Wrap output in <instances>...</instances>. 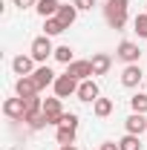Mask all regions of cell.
I'll use <instances>...</instances> for the list:
<instances>
[{
  "label": "cell",
  "instance_id": "cell-1",
  "mask_svg": "<svg viewBox=\"0 0 147 150\" xmlns=\"http://www.w3.org/2000/svg\"><path fill=\"white\" fill-rule=\"evenodd\" d=\"M127 9H130V0H107L104 3V18L110 23V29L127 26Z\"/></svg>",
  "mask_w": 147,
  "mask_h": 150
},
{
  "label": "cell",
  "instance_id": "cell-2",
  "mask_svg": "<svg viewBox=\"0 0 147 150\" xmlns=\"http://www.w3.org/2000/svg\"><path fill=\"white\" fill-rule=\"evenodd\" d=\"M78 78H72L69 72H64V75H58L55 78V84H52V90H55L58 98H69V95H78Z\"/></svg>",
  "mask_w": 147,
  "mask_h": 150
},
{
  "label": "cell",
  "instance_id": "cell-3",
  "mask_svg": "<svg viewBox=\"0 0 147 150\" xmlns=\"http://www.w3.org/2000/svg\"><path fill=\"white\" fill-rule=\"evenodd\" d=\"M32 58H35L37 64H46V58L49 55H55V46H52V38L49 35H40V38H35L32 40Z\"/></svg>",
  "mask_w": 147,
  "mask_h": 150
},
{
  "label": "cell",
  "instance_id": "cell-4",
  "mask_svg": "<svg viewBox=\"0 0 147 150\" xmlns=\"http://www.w3.org/2000/svg\"><path fill=\"white\" fill-rule=\"evenodd\" d=\"M115 58H118V61H124V64H139L141 49H139V43H133V40H121V43H118V49H115Z\"/></svg>",
  "mask_w": 147,
  "mask_h": 150
},
{
  "label": "cell",
  "instance_id": "cell-5",
  "mask_svg": "<svg viewBox=\"0 0 147 150\" xmlns=\"http://www.w3.org/2000/svg\"><path fill=\"white\" fill-rule=\"evenodd\" d=\"M43 115H46V121L58 127L61 124V118H64V107H61V98H43Z\"/></svg>",
  "mask_w": 147,
  "mask_h": 150
},
{
  "label": "cell",
  "instance_id": "cell-6",
  "mask_svg": "<svg viewBox=\"0 0 147 150\" xmlns=\"http://www.w3.org/2000/svg\"><path fill=\"white\" fill-rule=\"evenodd\" d=\"M3 112L9 118H15V121H26V98H6Z\"/></svg>",
  "mask_w": 147,
  "mask_h": 150
},
{
  "label": "cell",
  "instance_id": "cell-7",
  "mask_svg": "<svg viewBox=\"0 0 147 150\" xmlns=\"http://www.w3.org/2000/svg\"><path fill=\"white\" fill-rule=\"evenodd\" d=\"M15 93H18V98H32V95H37L40 90H37V84H35L32 75H20L18 81H15Z\"/></svg>",
  "mask_w": 147,
  "mask_h": 150
},
{
  "label": "cell",
  "instance_id": "cell-8",
  "mask_svg": "<svg viewBox=\"0 0 147 150\" xmlns=\"http://www.w3.org/2000/svg\"><path fill=\"white\" fill-rule=\"evenodd\" d=\"M66 72L72 75V78H78V81H87V78H92V61H78L75 58L72 64H66Z\"/></svg>",
  "mask_w": 147,
  "mask_h": 150
},
{
  "label": "cell",
  "instance_id": "cell-9",
  "mask_svg": "<svg viewBox=\"0 0 147 150\" xmlns=\"http://www.w3.org/2000/svg\"><path fill=\"white\" fill-rule=\"evenodd\" d=\"M78 98H81V101H90V104H95V101L101 98V90H98V84H95L92 78L81 81V84H78Z\"/></svg>",
  "mask_w": 147,
  "mask_h": 150
},
{
  "label": "cell",
  "instance_id": "cell-10",
  "mask_svg": "<svg viewBox=\"0 0 147 150\" xmlns=\"http://www.w3.org/2000/svg\"><path fill=\"white\" fill-rule=\"evenodd\" d=\"M32 78H35L37 90H46V87H52V84H55V78H58V75L52 72V69H49L46 64H40V67H37L35 72H32Z\"/></svg>",
  "mask_w": 147,
  "mask_h": 150
},
{
  "label": "cell",
  "instance_id": "cell-11",
  "mask_svg": "<svg viewBox=\"0 0 147 150\" xmlns=\"http://www.w3.org/2000/svg\"><path fill=\"white\" fill-rule=\"evenodd\" d=\"M121 84L130 87V90L139 87V84H141V67H139V64H127L124 72H121Z\"/></svg>",
  "mask_w": 147,
  "mask_h": 150
},
{
  "label": "cell",
  "instance_id": "cell-12",
  "mask_svg": "<svg viewBox=\"0 0 147 150\" xmlns=\"http://www.w3.org/2000/svg\"><path fill=\"white\" fill-rule=\"evenodd\" d=\"M12 69H15V75H32V72H35V58H32V55L12 58Z\"/></svg>",
  "mask_w": 147,
  "mask_h": 150
},
{
  "label": "cell",
  "instance_id": "cell-13",
  "mask_svg": "<svg viewBox=\"0 0 147 150\" xmlns=\"http://www.w3.org/2000/svg\"><path fill=\"white\" fill-rule=\"evenodd\" d=\"M124 127H127V133H133V136L147 133V118H144V112H133L127 121H124Z\"/></svg>",
  "mask_w": 147,
  "mask_h": 150
},
{
  "label": "cell",
  "instance_id": "cell-14",
  "mask_svg": "<svg viewBox=\"0 0 147 150\" xmlns=\"http://www.w3.org/2000/svg\"><path fill=\"white\" fill-rule=\"evenodd\" d=\"M90 61H92V72H95V75H107L110 67H112V58L107 55V52H95Z\"/></svg>",
  "mask_w": 147,
  "mask_h": 150
},
{
  "label": "cell",
  "instance_id": "cell-15",
  "mask_svg": "<svg viewBox=\"0 0 147 150\" xmlns=\"http://www.w3.org/2000/svg\"><path fill=\"white\" fill-rule=\"evenodd\" d=\"M37 15L46 20V18H55L58 15V9H61V0H37Z\"/></svg>",
  "mask_w": 147,
  "mask_h": 150
},
{
  "label": "cell",
  "instance_id": "cell-16",
  "mask_svg": "<svg viewBox=\"0 0 147 150\" xmlns=\"http://www.w3.org/2000/svg\"><path fill=\"white\" fill-rule=\"evenodd\" d=\"M55 18L61 20L66 29H69L75 20H78V9H75V6H64V3H61V9H58V15H55Z\"/></svg>",
  "mask_w": 147,
  "mask_h": 150
},
{
  "label": "cell",
  "instance_id": "cell-17",
  "mask_svg": "<svg viewBox=\"0 0 147 150\" xmlns=\"http://www.w3.org/2000/svg\"><path fill=\"white\" fill-rule=\"evenodd\" d=\"M92 112H95L98 118H107V115L112 112V101L110 98H98V101L92 104Z\"/></svg>",
  "mask_w": 147,
  "mask_h": 150
},
{
  "label": "cell",
  "instance_id": "cell-18",
  "mask_svg": "<svg viewBox=\"0 0 147 150\" xmlns=\"http://www.w3.org/2000/svg\"><path fill=\"white\" fill-rule=\"evenodd\" d=\"M43 29H46L43 35L55 38V35H61V32H64L66 26H64V23H61V20H58V18H46V20H43Z\"/></svg>",
  "mask_w": 147,
  "mask_h": 150
},
{
  "label": "cell",
  "instance_id": "cell-19",
  "mask_svg": "<svg viewBox=\"0 0 147 150\" xmlns=\"http://www.w3.org/2000/svg\"><path fill=\"white\" fill-rule=\"evenodd\" d=\"M58 61V64H72L75 61V52H72V46H55V55H52Z\"/></svg>",
  "mask_w": 147,
  "mask_h": 150
},
{
  "label": "cell",
  "instance_id": "cell-20",
  "mask_svg": "<svg viewBox=\"0 0 147 150\" xmlns=\"http://www.w3.org/2000/svg\"><path fill=\"white\" fill-rule=\"evenodd\" d=\"M118 147H121V150H141V136H133V133H127V136L118 142Z\"/></svg>",
  "mask_w": 147,
  "mask_h": 150
},
{
  "label": "cell",
  "instance_id": "cell-21",
  "mask_svg": "<svg viewBox=\"0 0 147 150\" xmlns=\"http://www.w3.org/2000/svg\"><path fill=\"white\" fill-rule=\"evenodd\" d=\"M55 139H58V144H75V130L72 127H58Z\"/></svg>",
  "mask_w": 147,
  "mask_h": 150
},
{
  "label": "cell",
  "instance_id": "cell-22",
  "mask_svg": "<svg viewBox=\"0 0 147 150\" xmlns=\"http://www.w3.org/2000/svg\"><path fill=\"white\" fill-rule=\"evenodd\" d=\"M130 107H133V112H147V95L136 93L133 98H130Z\"/></svg>",
  "mask_w": 147,
  "mask_h": 150
},
{
  "label": "cell",
  "instance_id": "cell-23",
  "mask_svg": "<svg viewBox=\"0 0 147 150\" xmlns=\"http://www.w3.org/2000/svg\"><path fill=\"white\" fill-rule=\"evenodd\" d=\"M133 29H136V35H139V38H147V12L133 18Z\"/></svg>",
  "mask_w": 147,
  "mask_h": 150
},
{
  "label": "cell",
  "instance_id": "cell-24",
  "mask_svg": "<svg viewBox=\"0 0 147 150\" xmlns=\"http://www.w3.org/2000/svg\"><path fill=\"white\" fill-rule=\"evenodd\" d=\"M26 124H29L32 130H43L49 121H46V115H43V112H35V115H29V118H26Z\"/></svg>",
  "mask_w": 147,
  "mask_h": 150
},
{
  "label": "cell",
  "instance_id": "cell-25",
  "mask_svg": "<svg viewBox=\"0 0 147 150\" xmlns=\"http://www.w3.org/2000/svg\"><path fill=\"white\" fill-rule=\"evenodd\" d=\"M58 127H72V130H78V115L75 112H64V118H61Z\"/></svg>",
  "mask_w": 147,
  "mask_h": 150
},
{
  "label": "cell",
  "instance_id": "cell-26",
  "mask_svg": "<svg viewBox=\"0 0 147 150\" xmlns=\"http://www.w3.org/2000/svg\"><path fill=\"white\" fill-rule=\"evenodd\" d=\"M72 6L78 9V12H90L92 6H95V0H72Z\"/></svg>",
  "mask_w": 147,
  "mask_h": 150
},
{
  "label": "cell",
  "instance_id": "cell-27",
  "mask_svg": "<svg viewBox=\"0 0 147 150\" xmlns=\"http://www.w3.org/2000/svg\"><path fill=\"white\" fill-rule=\"evenodd\" d=\"M15 6L18 9H32V6H37V0H15Z\"/></svg>",
  "mask_w": 147,
  "mask_h": 150
},
{
  "label": "cell",
  "instance_id": "cell-28",
  "mask_svg": "<svg viewBox=\"0 0 147 150\" xmlns=\"http://www.w3.org/2000/svg\"><path fill=\"white\" fill-rule=\"evenodd\" d=\"M98 150H121V147H118L115 142H104V144H101V147H98Z\"/></svg>",
  "mask_w": 147,
  "mask_h": 150
},
{
  "label": "cell",
  "instance_id": "cell-29",
  "mask_svg": "<svg viewBox=\"0 0 147 150\" xmlns=\"http://www.w3.org/2000/svg\"><path fill=\"white\" fill-rule=\"evenodd\" d=\"M61 150H78L75 144H61Z\"/></svg>",
  "mask_w": 147,
  "mask_h": 150
}]
</instances>
